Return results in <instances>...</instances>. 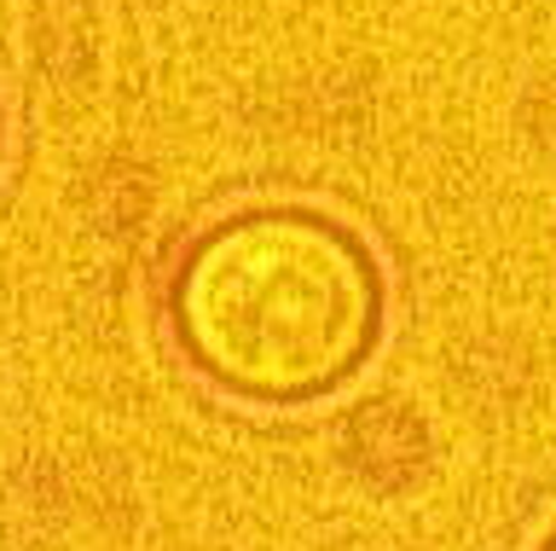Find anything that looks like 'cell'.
I'll use <instances>...</instances> for the list:
<instances>
[{"instance_id": "cell-1", "label": "cell", "mask_w": 556, "mask_h": 551, "mask_svg": "<svg viewBox=\"0 0 556 551\" xmlns=\"http://www.w3.org/2000/svg\"><path fill=\"white\" fill-rule=\"evenodd\" d=\"M174 337L215 389L302 406L342 389L382 337V273L313 210H243L198 233L168 290Z\"/></svg>"}, {"instance_id": "cell-2", "label": "cell", "mask_w": 556, "mask_h": 551, "mask_svg": "<svg viewBox=\"0 0 556 551\" xmlns=\"http://www.w3.org/2000/svg\"><path fill=\"white\" fill-rule=\"evenodd\" d=\"M539 551H556V528H551V540H545V546H539Z\"/></svg>"}]
</instances>
